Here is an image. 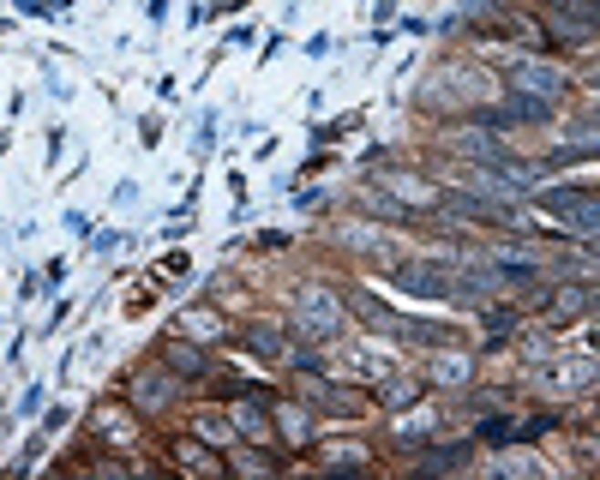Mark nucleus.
I'll return each instance as SVG.
<instances>
[{
    "label": "nucleus",
    "instance_id": "1",
    "mask_svg": "<svg viewBox=\"0 0 600 480\" xmlns=\"http://www.w3.org/2000/svg\"><path fill=\"white\" fill-rule=\"evenodd\" d=\"M336 324H343V301H336V289H300L295 301V336L300 342H336Z\"/></svg>",
    "mask_w": 600,
    "mask_h": 480
},
{
    "label": "nucleus",
    "instance_id": "2",
    "mask_svg": "<svg viewBox=\"0 0 600 480\" xmlns=\"http://www.w3.org/2000/svg\"><path fill=\"white\" fill-rule=\"evenodd\" d=\"M504 78H511L516 97H534V102H553L564 90V66H546V60H516Z\"/></svg>",
    "mask_w": 600,
    "mask_h": 480
},
{
    "label": "nucleus",
    "instance_id": "3",
    "mask_svg": "<svg viewBox=\"0 0 600 480\" xmlns=\"http://www.w3.org/2000/svg\"><path fill=\"white\" fill-rule=\"evenodd\" d=\"M541 204L558 210V217H571L583 229V240H595V187H546Z\"/></svg>",
    "mask_w": 600,
    "mask_h": 480
},
{
    "label": "nucleus",
    "instance_id": "4",
    "mask_svg": "<svg viewBox=\"0 0 600 480\" xmlns=\"http://www.w3.org/2000/svg\"><path fill=\"white\" fill-rule=\"evenodd\" d=\"M397 289L402 294H415V301H444L450 294V271L444 264H397Z\"/></svg>",
    "mask_w": 600,
    "mask_h": 480
},
{
    "label": "nucleus",
    "instance_id": "5",
    "mask_svg": "<svg viewBox=\"0 0 600 480\" xmlns=\"http://www.w3.org/2000/svg\"><path fill=\"white\" fill-rule=\"evenodd\" d=\"M234 433L241 438H253V444H271V414H264V403H258V396H246L241 408H234Z\"/></svg>",
    "mask_w": 600,
    "mask_h": 480
},
{
    "label": "nucleus",
    "instance_id": "6",
    "mask_svg": "<svg viewBox=\"0 0 600 480\" xmlns=\"http://www.w3.org/2000/svg\"><path fill=\"white\" fill-rule=\"evenodd\" d=\"M169 396H174V384L162 379V373H150V379H132V408H144V414H157Z\"/></svg>",
    "mask_w": 600,
    "mask_h": 480
},
{
    "label": "nucleus",
    "instance_id": "7",
    "mask_svg": "<svg viewBox=\"0 0 600 480\" xmlns=\"http://www.w3.org/2000/svg\"><path fill=\"white\" fill-rule=\"evenodd\" d=\"M174 463H186V468H211V475H222V456L211 451V444H204V438H181V444H174Z\"/></svg>",
    "mask_w": 600,
    "mask_h": 480
},
{
    "label": "nucleus",
    "instance_id": "8",
    "mask_svg": "<svg viewBox=\"0 0 600 480\" xmlns=\"http://www.w3.org/2000/svg\"><path fill=\"white\" fill-rule=\"evenodd\" d=\"M162 354H169V373H174V379H199V373H204V354L192 349V342H169Z\"/></svg>",
    "mask_w": 600,
    "mask_h": 480
},
{
    "label": "nucleus",
    "instance_id": "9",
    "mask_svg": "<svg viewBox=\"0 0 600 480\" xmlns=\"http://www.w3.org/2000/svg\"><path fill=\"white\" fill-rule=\"evenodd\" d=\"M378 403H385V408H409V403H420V384L415 379H390V384H378Z\"/></svg>",
    "mask_w": 600,
    "mask_h": 480
},
{
    "label": "nucleus",
    "instance_id": "10",
    "mask_svg": "<svg viewBox=\"0 0 600 480\" xmlns=\"http://www.w3.org/2000/svg\"><path fill=\"white\" fill-rule=\"evenodd\" d=\"M432 379H439V384H462V379H469V354H432Z\"/></svg>",
    "mask_w": 600,
    "mask_h": 480
},
{
    "label": "nucleus",
    "instance_id": "11",
    "mask_svg": "<svg viewBox=\"0 0 600 480\" xmlns=\"http://www.w3.org/2000/svg\"><path fill=\"white\" fill-rule=\"evenodd\" d=\"M348 306H355V312L372 324V331H390V319H397V312H390V306H378L372 294H348Z\"/></svg>",
    "mask_w": 600,
    "mask_h": 480
},
{
    "label": "nucleus",
    "instance_id": "12",
    "mask_svg": "<svg viewBox=\"0 0 600 480\" xmlns=\"http://www.w3.org/2000/svg\"><path fill=\"white\" fill-rule=\"evenodd\" d=\"M192 433H199L204 444H229V438H234V421H222V414H199V421H192Z\"/></svg>",
    "mask_w": 600,
    "mask_h": 480
},
{
    "label": "nucleus",
    "instance_id": "13",
    "mask_svg": "<svg viewBox=\"0 0 600 480\" xmlns=\"http://www.w3.org/2000/svg\"><path fill=\"white\" fill-rule=\"evenodd\" d=\"M474 438H481V444H511V438H522V421H504V414L499 421H481Z\"/></svg>",
    "mask_w": 600,
    "mask_h": 480
},
{
    "label": "nucleus",
    "instance_id": "14",
    "mask_svg": "<svg viewBox=\"0 0 600 480\" xmlns=\"http://www.w3.org/2000/svg\"><path fill=\"white\" fill-rule=\"evenodd\" d=\"M576 312H588V282H583V289H564V294L553 301V319H558V324L576 319Z\"/></svg>",
    "mask_w": 600,
    "mask_h": 480
},
{
    "label": "nucleus",
    "instance_id": "15",
    "mask_svg": "<svg viewBox=\"0 0 600 480\" xmlns=\"http://www.w3.org/2000/svg\"><path fill=\"white\" fill-rule=\"evenodd\" d=\"M469 456H474L469 444H450V451H432V456H427V475H444V468H462Z\"/></svg>",
    "mask_w": 600,
    "mask_h": 480
},
{
    "label": "nucleus",
    "instance_id": "16",
    "mask_svg": "<svg viewBox=\"0 0 600 480\" xmlns=\"http://www.w3.org/2000/svg\"><path fill=\"white\" fill-rule=\"evenodd\" d=\"M246 342H253V349L264 354V361H276V354H283V342H276V331H271V324H253V331H246Z\"/></svg>",
    "mask_w": 600,
    "mask_h": 480
},
{
    "label": "nucleus",
    "instance_id": "17",
    "mask_svg": "<svg viewBox=\"0 0 600 480\" xmlns=\"http://www.w3.org/2000/svg\"><path fill=\"white\" fill-rule=\"evenodd\" d=\"M588 379H595V366H564V373H558V391H588Z\"/></svg>",
    "mask_w": 600,
    "mask_h": 480
},
{
    "label": "nucleus",
    "instance_id": "18",
    "mask_svg": "<svg viewBox=\"0 0 600 480\" xmlns=\"http://www.w3.org/2000/svg\"><path fill=\"white\" fill-rule=\"evenodd\" d=\"M229 468H253V475H271V468H276V456H253V451H241Z\"/></svg>",
    "mask_w": 600,
    "mask_h": 480
},
{
    "label": "nucleus",
    "instance_id": "19",
    "mask_svg": "<svg viewBox=\"0 0 600 480\" xmlns=\"http://www.w3.org/2000/svg\"><path fill=\"white\" fill-rule=\"evenodd\" d=\"M367 210H378V217H402V204L397 199H378V192L367 199Z\"/></svg>",
    "mask_w": 600,
    "mask_h": 480
}]
</instances>
